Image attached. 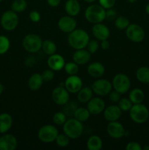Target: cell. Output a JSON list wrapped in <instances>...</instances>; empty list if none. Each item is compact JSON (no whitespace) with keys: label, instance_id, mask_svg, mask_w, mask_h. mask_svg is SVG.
<instances>
[{"label":"cell","instance_id":"1","mask_svg":"<svg viewBox=\"0 0 149 150\" xmlns=\"http://www.w3.org/2000/svg\"><path fill=\"white\" fill-rule=\"evenodd\" d=\"M90 38L87 32L83 29H75L70 32L68 37V42L70 46L75 50L86 48Z\"/></svg>","mask_w":149,"mask_h":150},{"label":"cell","instance_id":"2","mask_svg":"<svg viewBox=\"0 0 149 150\" xmlns=\"http://www.w3.org/2000/svg\"><path fill=\"white\" fill-rule=\"evenodd\" d=\"M85 17L89 23H102L106 18V10L100 4H91L85 11Z\"/></svg>","mask_w":149,"mask_h":150},{"label":"cell","instance_id":"3","mask_svg":"<svg viewBox=\"0 0 149 150\" xmlns=\"http://www.w3.org/2000/svg\"><path fill=\"white\" fill-rule=\"evenodd\" d=\"M63 130L70 139H76L83 133V125L81 122L74 118H71L65 122L63 126Z\"/></svg>","mask_w":149,"mask_h":150},{"label":"cell","instance_id":"4","mask_svg":"<svg viewBox=\"0 0 149 150\" xmlns=\"http://www.w3.org/2000/svg\"><path fill=\"white\" fill-rule=\"evenodd\" d=\"M129 116L131 120L137 124H143L149 117V111L147 107L142 103L133 104L129 110Z\"/></svg>","mask_w":149,"mask_h":150},{"label":"cell","instance_id":"5","mask_svg":"<svg viewBox=\"0 0 149 150\" xmlns=\"http://www.w3.org/2000/svg\"><path fill=\"white\" fill-rule=\"evenodd\" d=\"M22 45L27 52L34 54L38 52L42 48V40L39 35L35 34H29L23 39Z\"/></svg>","mask_w":149,"mask_h":150},{"label":"cell","instance_id":"6","mask_svg":"<svg viewBox=\"0 0 149 150\" xmlns=\"http://www.w3.org/2000/svg\"><path fill=\"white\" fill-rule=\"evenodd\" d=\"M1 25L6 31H13L18 26L19 18L17 13L13 10H7L4 12L1 17Z\"/></svg>","mask_w":149,"mask_h":150},{"label":"cell","instance_id":"7","mask_svg":"<svg viewBox=\"0 0 149 150\" xmlns=\"http://www.w3.org/2000/svg\"><path fill=\"white\" fill-rule=\"evenodd\" d=\"M58 130L55 126L46 125L41 127L38 132V139L44 143H51L56 141Z\"/></svg>","mask_w":149,"mask_h":150},{"label":"cell","instance_id":"8","mask_svg":"<svg viewBox=\"0 0 149 150\" xmlns=\"http://www.w3.org/2000/svg\"><path fill=\"white\" fill-rule=\"evenodd\" d=\"M112 85L115 91L122 95L128 92L131 86V81L127 75L124 73H118L113 78Z\"/></svg>","mask_w":149,"mask_h":150},{"label":"cell","instance_id":"9","mask_svg":"<svg viewBox=\"0 0 149 150\" xmlns=\"http://www.w3.org/2000/svg\"><path fill=\"white\" fill-rule=\"evenodd\" d=\"M126 35L129 40L134 42H140L144 40L145 31L139 25L132 23L129 24L126 29Z\"/></svg>","mask_w":149,"mask_h":150},{"label":"cell","instance_id":"10","mask_svg":"<svg viewBox=\"0 0 149 150\" xmlns=\"http://www.w3.org/2000/svg\"><path fill=\"white\" fill-rule=\"evenodd\" d=\"M112 85L107 79H99L95 81L91 86L93 92L99 96H105L109 95L112 91Z\"/></svg>","mask_w":149,"mask_h":150},{"label":"cell","instance_id":"11","mask_svg":"<svg viewBox=\"0 0 149 150\" xmlns=\"http://www.w3.org/2000/svg\"><path fill=\"white\" fill-rule=\"evenodd\" d=\"M70 92L63 86H58L52 92V99L56 104L59 105H64L69 102Z\"/></svg>","mask_w":149,"mask_h":150},{"label":"cell","instance_id":"12","mask_svg":"<svg viewBox=\"0 0 149 150\" xmlns=\"http://www.w3.org/2000/svg\"><path fill=\"white\" fill-rule=\"evenodd\" d=\"M107 132L110 137L116 139H121L127 134L123 125L117 121L109 122L107 126Z\"/></svg>","mask_w":149,"mask_h":150},{"label":"cell","instance_id":"13","mask_svg":"<svg viewBox=\"0 0 149 150\" xmlns=\"http://www.w3.org/2000/svg\"><path fill=\"white\" fill-rule=\"evenodd\" d=\"M64 86L70 93H77L83 87V81L81 79L76 75L69 76L65 80Z\"/></svg>","mask_w":149,"mask_h":150},{"label":"cell","instance_id":"14","mask_svg":"<svg viewBox=\"0 0 149 150\" xmlns=\"http://www.w3.org/2000/svg\"><path fill=\"white\" fill-rule=\"evenodd\" d=\"M58 26L61 31L65 33H70L76 29L77 22L72 16H63L58 20Z\"/></svg>","mask_w":149,"mask_h":150},{"label":"cell","instance_id":"15","mask_svg":"<svg viewBox=\"0 0 149 150\" xmlns=\"http://www.w3.org/2000/svg\"><path fill=\"white\" fill-rule=\"evenodd\" d=\"M87 103L88 110L92 115L101 114L105 108V101L100 98H92Z\"/></svg>","mask_w":149,"mask_h":150},{"label":"cell","instance_id":"16","mask_svg":"<svg viewBox=\"0 0 149 150\" xmlns=\"http://www.w3.org/2000/svg\"><path fill=\"white\" fill-rule=\"evenodd\" d=\"M17 145V139L13 135L4 133L0 137V150H14Z\"/></svg>","mask_w":149,"mask_h":150},{"label":"cell","instance_id":"17","mask_svg":"<svg viewBox=\"0 0 149 150\" xmlns=\"http://www.w3.org/2000/svg\"><path fill=\"white\" fill-rule=\"evenodd\" d=\"M92 34L99 40H108L110 36V30L107 26L102 23H95L92 27Z\"/></svg>","mask_w":149,"mask_h":150},{"label":"cell","instance_id":"18","mask_svg":"<svg viewBox=\"0 0 149 150\" xmlns=\"http://www.w3.org/2000/svg\"><path fill=\"white\" fill-rule=\"evenodd\" d=\"M48 65L49 68L53 71H59L64 68L65 60L60 54H52L48 59Z\"/></svg>","mask_w":149,"mask_h":150},{"label":"cell","instance_id":"19","mask_svg":"<svg viewBox=\"0 0 149 150\" xmlns=\"http://www.w3.org/2000/svg\"><path fill=\"white\" fill-rule=\"evenodd\" d=\"M122 111L118 105H112L104 110V117L108 122L117 121L121 117Z\"/></svg>","mask_w":149,"mask_h":150},{"label":"cell","instance_id":"20","mask_svg":"<svg viewBox=\"0 0 149 150\" xmlns=\"http://www.w3.org/2000/svg\"><path fill=\"white\" fill-rule=\"evenodd\" d=\"M73 61L77 64L83 65V64H86L89 62L91 59V53L88 50H86L85 48L83 49L76 50L72 56Z\"/></svg>","mask_w":149,"mask_h":150},{"label":"cell","instance_id":"21","mask_svg":"<svg viewBox=\"0 0 149 150\" xmlns=\"http://www.w3.org/2000/svg\"><path fill=\"white\" fill-rule=\"evenodd\" d=\"M13 125V118L7 113L0 114V133L4 134L10 130Z\"/></svg>","mask_w":149,"mask_h":150},{"label":"cell","instance_id":"22","mask_svg":"<svg viewBox=\"0 0 149 150\" xmlns=\"http://www.w3.org/2000/svg\"><path fill=\"white\" fill-rule=\"evenodd\" d=\"M89 76L93 78H99L105 73V67L100 62H93L90 64L87 69Z\"/></svg>","mask_w":149,"mask_h":150},{"label":"cell","instance_id":"23","mask_svg":"<svg viewBox=\"0 0 149 150\" xmlns=\"http://www.w3.org/2000/svg\"><path fill=\"white\" fill-rule=\"evenodd\" d=\"M65 11L68 16H77L80 11V4L77 0H67L65 3Z\"/></svg>","mask_w":149,"mask_h":150},{"label":"cell","instance_id":"24","mask_svg":"<svg viewBox=\"0 0 149 150\" xmlns=\"http://www.w3.org/2000/svg\"><path fill=\"white\" fill-rule=\"evenodd\" d=\"M43 79L42 75L39 73H34L32 75L28 81V86L32 91H37L39 89L43 83Z\"/></svg>","mask_w":149,"mask_h":150},{"label":"cell","instance_id":"25","mask_svg":"<svg viewBox=\"0 0 149 150\" xmlns=\"http://www.w3.org/2000/svg\"><path fill=\"white\" fill-rule=\"evenodd\" d=\"M93 96V90L90 87H82L77 92V100L82 103L89 102Z\"/></svg>","mask_w":149,"mask_h":150},{"label":"cell","instance_id":"26","mask_svg":"<svg viewBox=\"0 0 149 150\" xmlns=\"http://www.w3.org/2000/svg\"><path fill=\"white\" fill-rule=\"evenodd\" d=\"M129 98L133 104L142 103L145 99V94L142 89L136 88L129 92Z\"/></svg>","mask_w":149,"mask_h":150},{"label":"cell","instance_id":"27","mask_svg":"<svg viewBox=\"0 0 149 150\" xmlns=\"http://www.w3.org/2000/svg\"><path fill=\"white\" fill-rule=\"evenodd\" d=\"M87 147L89 150H100L102 148V141L98 136H92L87 141Z\"/></svg>","mask_w":149,"mask_h":150},{"label":"cell","instance_id":"28","mask_svg":"<svg viewBox=\"0 0 149 150\" xmlns=\"http://www.w3.org/2000/svg\"><path fill=\"white\" fill-rule=\"evenodd\" d=\"M136 78L143 83H149V67H141L136 72Z\"/></svg>","mask_w":149,"mask_h":150},{"label":"cell","instance_id":"29","mask_svg":"<svg viewBox=\"0 0 149 150\" xmlns=\"http://www.w3.org/2000/svg\"><path fill=\"white\" fill-rule=\"evenodd\" d=\"M90 114L88 108L80 107V108H77L73 116H74V118L77 120L81 122H84L89 120Z\"/></svg>","mask_w":149,"mask_h":150},{"label":"cell","instance_id":"30","mask_svg":"<svg viewBox=\"0 0 149 150\" xmlns=\"http://www.w3.org/2000/svg\"><path fill=\"white\" fill-rule=\"evenodd\" d=\"M42 48L43 50L44 53L49 56L56 54V51L57 49L56 45L55 44V42L50 40L42 41Z\"/></svg>","mask_w":149,"mask_h":150},{"label":"cell","instance_id":"31","mask_svg":"<svg viewBox=\"0 0 149 150\" xmlns=\"http://www.w3.org/2000/svg\"><path fill=\"white\" fill-rule=\"evenodd\" d=\"M27 7V1L26 0H14L11 4V10L15 13L23 12Z\"/></svg>","mask_w":149,"mask_h":150},{"label":"cell","instance_id":"32","mask_svg":"<svg viewBox=\"0 0 149 150\" xmlns=\"http://www.w3.org/2000/svg\"><path fill=\"white\" fill-rule=\"evenodd\" d=\"M129 24V20L125 16H118L115 19V26L118 29H127Z\"/></svg>","mask_w":149,"mask_h":150},{"label":"cell","instance_id":"33","mask_svg":"<svg viewBox=\"0 0 149 150\" xmlns=\"http://www.w3.org/2000/svg\"><path fill=\"white\" fill-rule=\"evenodd\" d=\"M64 70L69 76H72L76 75L78 73L79 67L78 64H76L74 62H70L65 63V65L64 67Z\"/></svg>","mask_w":149,"mask_h":150},{"label":"cell","instance_id":"34","mask_svg":"<svg viewBox=\"0 0 149 150\" xmlns=\"http://www.w3.org/2000/svg\"><path fill=\"white\" fill-rule=\"evenodd\" d=\"M10 47V42L8 38L4 35H0V55L6 54Z\"/></svg>","mask_w":149,"mask_h":150},{"label":"cell","instance_id":"35","mask_svg":"<svg viewBox=\"0 0 149 150\" xmlns=\"http://www.w3.org/2000/svg\"><path fill=\"white\" fill-rule=\"evenodd\" d=\"M56 144L60 147H66L70 144V138L64 133V134H58L56 139Z\"/></svg>","mask_w":149,"mask_h":150},{"label":"cell","instance_id":"36","mask_svg":"<svg viewBox=\"0 0 149 150\" xmlns=\"http://www.w3.org/2000/svg\"><path fill=\"white\" fill-rule=\"evenodd\" d=\"M133 103L129 98H121L118 101V107L122 111H128L132 106Z\"/></svg>","mask_w":149,"mask_h":150},{"label":"cell","instance_id":"37","mask_svg":"<svg viewBox=\"0 0 149 150\" xmlns=\"http://www.w3.org/2000/svg\"><path fill=\"white\" fill-rule=\"evenodd\" d=\"M53 121L58 125H62L67 121V115L64 112H56L53 117Z\"/></svg>","mask_w":149,"mask_h":150},{"label":"cell","instance_id":"38","mask_svg":"<svg viewBox=\"0 0 149 150\" xmlns=\"http://www.w3.org/2000/svg\"><path fill=\"white\" fill-rule=\"evenodd\" d=\"M65 107H64V110L63 112L66 114V115L68 116H73L74 115V113L75 111V110L77 109V106L75 104V103L74 102H68L67 103H66Z\"/></svg>","mask_w":149,"mask_h":150},{"label":"cell","instance_id":"39","mask_svg":"<svg viewBox=\"0 0 149 150\" xmlns=\"http://www.w3.org/2000/svg\"><path fill=\"white\" fill-rule=\"evenodd\" d=\"M86 47H87V50L91 54H94L99 49V43L95 40H89Z\"/></svg>","mask_w":149,"mask_h":150},{"label":"cell","instance_id":"40","mask_svg":"<svg viewBox=\"0 0 149 150\" xmlns=\"http://www.w3.org/2000/svg\"><path fill=\"white\" fill-rule=\"evenodd\" d=\"M116 0H99V4L105 10L112 8Z\"/></svg>","mask_w":149,"mask_h":150},{"label":"cell","instance_id":"41","mask_svg":"<svg viewBox=\"0 0 149 150\" xmlns=\"http://www.w3.org/2000/svg\"><path fill=\"white\" fill-rule=\"evenodd\" d=\"M42 77L43 79V81H51L54 78L53 70H52L51 69H50V70H45L42 73Z\"/></svg>","mask_w":149,"mask_h":150},{"label":"cell","instance_id":"42","mask_svg":"<svg viewBox=\"0 0 149 150\" xmlns=\"http://www.w3.org/2000/svg\"><path fill=\"white\" fill-rule=\"evenodd\" d=\"M29 18L34 23H37L40 21L41 16L39 12L36 11V10H33L29 13Z\"/></svg>","mask_w":149,"mask_h":150},{"label":"cell","instance_id":"43","mask_svg":"<svg viewBox=\"0 0 149 150\" xmlns=\"http://www.w3.org/2000/svg\"><path fill=\"white\" fill-rule=\"evenodd\" d=\"M142 146L139 143L136 142H131L127 144V146H126V149L127 150H142Z\"/></svg>","mask_w":149,"mask_h":150},{"label":"cell","instance_id":"44","mask_svg":"<svg viewBox=\"0 0 149 150\" xmlns=\"http://www.w3.org/2000/svg\"><path fill=\"white\" fill-rule=\"evenodd\" d=\"M121 93H119V92H117V91L115 90L113 91V92L111 91L109 94V98L112 102L117 103L120 100V99H121Z\"/></svg>","mask_w":149,"mask_h":150},{"label":"cell","instance_id":"45","mask_svg":"<svg viewBox=\"0 0 149 150\" xmlns=\"http://www.w3.org/2000/svg\"><path fill=\"white\" fill-rule=\"evenodd\" d=\"M116 16L117 13L114 9L110 8L106 10V18H105L109 19V20H114L117 18Z\"/></svg>","mask_w":149,"mask_h":150},{"label":"cell","instance_id":"46","mask_svg":"<svg viewBox=\"0 0 149 150\" xmlns=\"http://www.w3.org/2000/svg\"><path fill=\"white\" fill-rule=\"evenodd\" d=\"M47 2L49 6L55 7L59 5L60 3H61V0H47Z\"/></svg>","mask_w":149,"mask_h":150},{"label":"cell","instance_id":"47","mask_svg":"<svg viewBox=\"0 0 149 150\" xmlns=\"http://www.w3.org/2000/svg\"><path fill=\"white\" fill-rule=\"evenodd\" d=\"M101 48L103 50H108L110 48V42L108 40H102V42L100 44Z\"/></svg>","mask_w":149,"mask_h":150},{"label":"cell","instance_id":"48","mask_svg":"<svg viewBox=\"0 0 149 150\" xmlns=\"http://www.w3.org/2000/svg\"><path fill=\"white\" fill-rule=\"evenodd\" d=\"M3 91H4V86H3V85L0 83V95L2 94Z\"/></svg>","mask_w":149,"mask_h":150},{"label":"cell","instance_id":"49","mask_svg":"<svg viewBox=\"0 0 149 150\" xmlns=\"http://www.w3.org/2000/svg\"><path fill=\"white\" fill-rule=\"evenodd\" d=\"M145 12L147 14L149 15V3L145 6Z\"/></svg>","mask_w":149,"mask_h":150},{"label":"cell","instance_id":"50","mask_svg":"<svg viewBox=\"0 0 149 150\" xmlns=\"http://www.w3.org/2000/svg\"><path fill=\"white\" fill-rule=\"evenodd\" d=\"M84 1H86V2H88V3H92V2H93V1H96V0H84Z\"/></svg>","mask_w":149,"mask_h":150},{"label":"cell","instance_id":"51","mask_svg":"<svg viewBox=\"0 0 149 150\" xmlns=\"http://www.w3.org/2000/svg\"><path fill=\"white\" fill-rule=\"evenodd\" d=\"M127 1L130 3H135L137 0H127Z\"/></svg>","mask_w":149,"mask_h":150},{"label":"cell","instance_id":"52","mask_svg":"<svg viewBox=\"0 0 149 150\" xmlns=\"http://www.w3.org/2000/svg\"><path fill=\"white\" fill-rule=\"evenodd\" d=\"M144 149H145V150H148V149L149 150V146H145Z\"/></svg>","mask_w":149,"mask_h":150},{"label":"cell","instance_id":"53","mask_svg":"<svg viewBox=\"0 0 149 150\" xmlns=\"http://www.w3.org/2000/svg\"><path fill=\"white\" fill-rule=\"evenodd\" d=\"M1 1H2V0H0V2H1Z\"/></svg>","mask_w":149,"mask_h":150},{"label":"cell","instance_id":"54","mask_svg":"<svg viewBox=\"0 0 149 150\" xmlns=\"http://www.w3.org/2000/svg\"><path fill=\"white\" fill-rule=\"evenodd\" d=\"M77 1H79V0H77Z\"/></svg>","mask_w":149,"mask_h":150}]
</instances>
